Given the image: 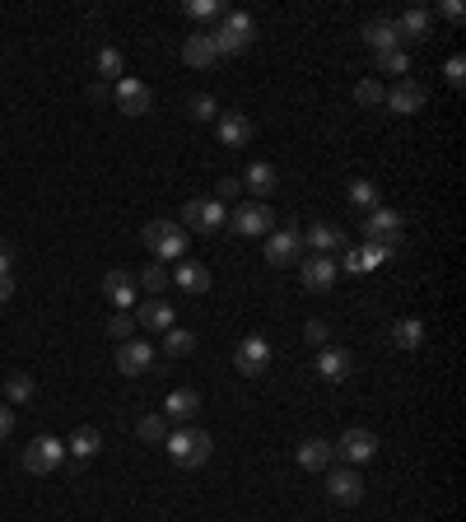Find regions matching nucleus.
Listing matches in <instances>:
<instances>
[{"instance_id":"30","label":"nucleus","mask_w":466,"mask_h":522,"mask_svg":"<svg viewBox=\"0 0 466 522\" xmlns=\"http://www.w3.org/2000/svg\"><path fill=\"white\" fill-rule=\"evenodd\" d=\"M373 61H378V70H382V75H397V79H406V75H410V56H406V47H387V52H378Z\"/></svg>"},{"instance_id":"48","label":"nucleus","mask_w":466,"mask_h":522,"mask_svg":"<svg viewBox=\"0 0 466 522\" xmlns=\"http://www.w3.org/2000/svg\"><path fill=\"white\" fill-rule=\"evenodd\" d=\"M15 294V275H0V303H5Z\"/></svg>"},{"instance_id":"18","label":"nucleus","mask_w":466,"mask_h":522,"mask_svg":"<svg viewBox=\"0 0 466 522\" xmlns=\"http://www.w3.org/2000/svg\"><path fill=\"white\" fill-rule=\"evenodd\" d=\"M397 24V43H424V37L434 33V15L424 10V5H415V10H406L401 19H392Z\"/></svg>"},{"instance_id":"35","label":"nucleus","mask_w":466,"mask_h":522,"mask_svg":"<svg viewBox=\"0 0 466 522\" xmlns=\"http://www.w3.org/2000/svg\"><path fill=\"white\" fill-rule=\"evenodd\" d=\"M392 341H397L401 350H415V345L424 341V322H420V317H401L397 332H392Z\"/></svg>"},{"instance_id":"45","label":"nucleus","mask_w":466,"mask_h":522,"mask_svg":"<svg viewBox=\"0 0 466 522\" xmlns=\"http://www.w3.org/2000/svg\"><path fill=\"white\" fill-rule=\"evenodd\" d=\"M461 79H466V61L452 56V61H448V85H461Z\"/></svg>"},{"instance_id":"36","label":"nucleus","mask_w":466,"mask_h":522,"mask_svg":"<svg viewBox=\"0 0 466 522\" xmlns=\"http://www.w3.org/2000/svg\"><path fill=\"white\" fill-rule=\"evenodd\" d=\"M191 350H197V336H191L187 327H168L164 332V354L177 359V354H191Z\"/></svg>"},{"instance_id":"41","label":"nucleus","mask_w":466,"mask_h":522,"mask_svg":"<svg viewBox=\"0 0 466 522\" xmlns=\"http://www.w3.org/2000/svg\"><path fill=\"white\" fill-rule=\"evenodd\" d=\"M187 15L191 19H224V0H191Z\"/></svg>"},{"instance_id":"28","label":"nucleus","mask_w":466,"mask_h":522,"mask_svg":"<svg viewBox=\"0 0 466 522\" xmlns=\"http://www.w3.org/2000/svg\"><path fill=\"white\" fill-rule=\"evenodd\" d=\"M243 187H252V196H270V191L280 187V169L276 164H248Z\"/></svg>"},{"instance_id":"23","label":"nucleus","mask_w":466,"mask_h":522,"mask_svg":"<svg viewBox=\"0 0 466 522\" xmlns=\"http://www.w3.org/2000/svg\"><path fill=\"white\" fill-rule=\"evenodd\" d=\"M136 327H145V332H168V327H177V322H173V303H168V299H149V303H140Z\"/></svg>"},{"instance_id":"12","label":"nucleus","mask_w":466,"mask_h":522,"mask_svg":"<svg viewBox=\"0 0 466 522\" xmlns=\"http://www.w3.org/2000/svg\"><path fill=\"white\" fill-rule=\"evenodd\" d=\"M424 98H430V89H424L420 79H410V75H406V79H397V85L387 89V98H382V103L392 107V112H401V117H410V112H420V107H424Z\"/></svg>"},{"instance_id":"14","label":"nucleus","mask_w":466,"mask_h":522,"mask_svg":"<svg viewBox=\"0 0 466 522\" xmlns=\"http://www.w3.org/2000/svg\"><path fill=\"white\" fill-rule=\"evenodd\" d=\"M149 103H154V94H149V85H140L136 75L116 79V107H122L127 117H145V112H149Z\"/></svg>"},{"instance_id":"9","label":"nucleus","mask_w":466,"mask_h":522,"mask_svg":"<svg viewBox=\"0 0 466 522\" xmlns=\"http://www.w3.org/2000/svg\"><path fill=\"white\" fill-rule=\"evenodd\" d=\"M266 261H270V266L303 261V233H299V229H276V233L266 238Z\"/></svg>"},{"instance_id":"21","label":"nucleus","mask_w":466,"mask_h":522,"mask_svg":"<svg viewBox=\"0 0 466 522\" xmlns=\"http://www.w3.org/2000/svg\"><path fill=\"white\" fill-rule=\"evenodd\" d=\"M197 411H201V396L191 392V387H173L164 396V420H173V425H187Z\"/></svg>"},{"instance_id":"7","label":"nucleus","mask_w":466,"mask_h":522,"mask_svg":"<svg viewBox=\"0 0 466 522\" xmlns=\"http://www.w3.org/2000/svg\"><path fill=\"white\" fill-rule=\"evenodd\" d=\"M331 448H336V453H340L350 466H364V462L378 453V434L355 425V429H345V434H340V444H331Z\"/></svg>"},{"instance_id":"20","label":"nucleus","mask_w":466,"mask_h":522,"mask_svg":"<svg viewBox=\"0 0 466 522\" xmlns=\"http://www.w3.org/2000/svg\"><path fill=\"white\" fill-rule=\"evenodd\" d=\"M303 243L313 248L318 257H336V252H345V248H350V243H345V233H340V229H331V224H308Z\"/></svg>"},{"instance_id":"31","label":"nucleus","mask_w":466,"mask_h":522,"mask_svg":"<svg viewBox=\"0 0 466 522\" xmlns=\"http://www.w3.org/2000/svg\"><path fill=\"white\" fill-rule=\"evenodd\" d=\"M94 66H98L103 79H127V61H122V52H116V47H98Z\"/></svg>"},{"instance_id":"44","label":"nucleus","mask_w":466,"mask_h":522,"mask_svg":"<svg viewBox=\"0 0 466 522\" xmlns=\"http://www.w3.org/2000/svg\"><path fill=\"white\" fill-rule=\"evenodd\" d=\"M10 434H15V406L0 401V438H10Z\"/></svg>"},{"instance_id":"24","label":"nucleus","mask_w":466,"mask_h":522,"mask_svg":"<svg viewBox=\"0 0 466 522\" xmlns=\"http://www.w3.org/2000/svg\"><path fill=\"white\" fill-rule=\"evenodd\" d=\"M182 61H187L191 70L215 66V43H210V33H187V37H182Z\"/></svg>"},{"instance_id":"13","label":"nucleus","mask_w":466,"mask_h":522,"mask_svg":"<svg viewBox=\"0 0 466 522\" xmlns=\"http://www.w3.org/2000/svg\"><path fill=\"white\" fill-rule=\"evenodd\" d=\"M270 224H276V215H270L266 206H238L233 210V220H228V229L233 233H243V238H261V233H270Z\"/></svg>"},{"instance_id":"39","label":"nucleus","mask_w":466,"mask_h":522,"mask_svg":"<svg viewBox=\"0 0 466 522\" xmlns=\"http://www.w3.org/2000/svg\"><path fill=\"white\" fill-rule=\"evenodd\" d=\"M382 98H387V89L378 85V79H360V85H355V103H364V107H382Z\"/></svg>"},{"instance_id":"8","label":"nucleus","mask_w":466,"mask_h":522,"mask_svg":"<svg viewBox=\"0 0 466 522\" xmlns=\"http://www.w3.org/2000/svg\"><path fill=\"white\" fill-rule=\"evenodd\" d=\"M182 224H187V229H197V233H215L219 224H228V215H224V206H219V200L201 196V200H187Z\"/></svg>"},{"instance_id":"17","label":"nucleus","mask_w":466,"mask_h":522,"mask_svg":"<svg viewBox=\"0 0 466 522\" xmlns=\"http://www.w3.org/2000/svg\"><path fill=\"white\" fill-rule=\"evenodd\" d=\"M318 374H322L327 383H345L350 374H355V354L340 350V345H322V350H318Z\"/></svg>"},{"instance_id":"34","label":"nucleus","mask_w":466,"mask_h":522,"mask_svg":"<svg viewBox=\"0 0 466 522\" xmlns=\"http://www.w3.org/2000/svg\"><path fill=\"white\" fill-rule=\"evenodd\" d=\"M140 285H145L149 294H164V290L173 285V275H168V266H164V261H149V266L140 271Z\"/></svg>"},{"instance_id":"29","label":"nucleus","mask_w":466,"mask_h":522,"mask_svg":"<svg viewBox=\"0 0 466 522\" xmlns=\"http://www.w3.org/2000/svg\"><path fill=\"white\" fill-rule=\"evenodd\" d=\"M98 448H103V434H98L94 425H85V429H75V434H70V444H66V453H70L75 462H89V457H94Z\"/></svg>"},{"instance_id":"33","label":"nucleus","mask_w":466,"mask_h":522,"mask_svg":"<svg viewBox=\"0 0 466 522\" xmlns=\"http://www.w3.org/2000/svg\"><path fill=\"white\" fill-rule=\"evenodd\" d=\"M136 434H140V444L164 448V438H168V420H164V415H145V420L136 425Z\"/></svg>"},{"instance_id":"47","label":"nucleus","mask_w":466,"mask_h":522,"mask_svg":"<svg viewBox=\"0 0 466 522\" xmlns=\"http://www.w3.org/2000/svg\"><path fill=\"white\" fill-rule=\"evenodd\" d=\"M439 15H443V19H461V5H457V0H443Z\"/></svg>"},{"instance_id":"32","label":"nucleus","mask_w":466,"mask_h":522,"mask_svg":"<svg viewBox=\"0 0 466 522\" xmlns=\"http://www.w3.org/2000/svg\"><path fill=\"white\" fill-rule=\"evenodd\" d=\"M33 392H37V383H33L28 374H10V378H5V406H19V401H33Z\"/></svg>"},{"instance_id":"22","label":"nucleus","mask_w":466,"mask_h":522,"mask_svg":"<svg viewBox=\"0 0 466 522\" xmlns=\"http://www.w3.org/2000/svg\"><path fill=\"white\" fill-rule=\"evenodd\" d=\"M219 140H224V149L252 145V122H248L243 112H219Z\"/></svg>"},{"instance_id":"2","label":"nucleus","mask_w":466,"mask_h":522,"mask_svg":"<svg viewBox=\"0 0 466 522\" xmlns=\"http://www.w3.org/2000/svg\"><path fill=\"white\" fill-rule=\"evenodd\" d=\"M164 448H168V457L177 466H206L210 453H215V438L206 429H177V434L164 438Z\"/></svg>"},{"instance_id":"40","label":"nucleus","mask_w":466,"mask_h":522,"mask_svg":"<svg viewBox=\"0 0 466 522\" xmlns=\"http://www.w3.org/2000/svg\"><path fill=\"white\" fill-rule=\"evenodd\" d=\"M136 332H140V327H136V317H131V312H112V317H107V336H116V341H131Z\"/></svg>"},{"instance_id":"6","label":"nucleus","mask_w":466,"mask_h":522,"mask_svg":"<svg viewBox=\"0 0 466 522\" xmlns=\"http://www.w3.org/2000/svg\"><path fill=\"white\" fill-rule=\"evenodd\" d=\"M364 243H378V248H401V215L397 210H387V206H378V210H369V220H364Z\"/></svg>"},{"instance_id":"1","label":"nucleus","mask_w":466,"mask_h":522,"mask_svg":"<svg viewBox=\"0 0 466 522\" xmlns=\"http://www.w3.org/2000/svg\"><path fill=\"white\" fill-rule=\"evenodd\" d=\"M252 37H257L252 15H243V10H224V24L210 33V43H215V56H238V52L252 47Z\"/></svg>"},{"instance_id":"25","label":"nucleus","mask_w":466,"mask_h":522,"mask_svg":"<svg viewBox=\"0 0 466 522\" xmlns=\"http://www.w3.org/2000/svg\"><path fill=\"white\" fill-rule=\"evenodd\" d=\"M294 457H299V466H303V471H327V466H331V457H336V448L327 444V438H303Z\"/></svg>"},{"instance_id":"15","label":"nucleus","mask_w":466,"mask_h":522,"mask_svg":"<svg viewBox=\"0 0 466 522\" xmlns=\"http://www.w3.org/2000/svg\"><path fill=\"white\" fill-rule=\"evenodd\" d=\"M299 275H303V285L308 290H331L336 285V275H340V266H336V257H303L299 261Z\"/></svg>"},{"instance_id":"3","label":"nucleus","mask_w":466,"mask_h":522,"mask_svg":"<svg viewBox=\"0 0 466 522\" xmlns=\"http://www.w3.org/2000/svg\"><path fill=\"white\" fill-rule=\"evenodd\" d=\"M140 243L159 257V261H177V257L187 252V229L173 224V220H149V224L140 229Z\"/></svg>"},{"instance_id":"43","label":"nucleus","mask_w":466,"mask_h":522,"mask_svg":"<svg viewBox=\"0 0 466 522\" xmlns=\"http://www.w3.org/2000/svg\"><path fill=\"white\" fill-rule=\"evenodd\" d=\"M238 196H243V182H238V178H219L210 200H219V206H224V200H238Z\"/></svg>"},{"instance_id":"19","label":"nucleus","mask_w":466,"mask_h":522,"mask_svg":"<svg viewBox=\"0 0 466 522\" xmlns=\"http://www.w3.org/2000/svg\"><path fill=\"white\" fill-rule=\"evenodd\" d=\"M103 299H107L116 312H131V303H136V280H131L127 271H107V275H103Z\"/></svg>"},{"instance_id":"37","label":"nucleus","mask_w":466,"mask_h":522,"mask_svg":"<svg viewBox=\"0 0 466 522\" xmlns=\"http://www.w3.org/2000/svg\"><path fill=\"white\" fill-rule=\"evenodd\" d=\"M350 206H360V210H378V187L373 182H350Z\"/></svg>"},{"instance_id":"42","label":"nucleus","mask_w":466,"mask_h":522,"mask_svg":"<svg viewBox=\"0 0 466 522\" xmlns=\"http://www.w3.org/2000/svg\"><path fill=\"white\" fill-rule=\"evenodd\" d=\"M327 336H331V327L322 322V317H313V322L303 327V341H308V345H318V350H322V345H331Z\"/></svg>"},{"instance_id":"27","label":"nucleus","mask_w":466,"mask_h":522,"mask_svg":"<svg viewBox=\"0 0 466 522\" xmlns=\"http://www.w3.org/2000/svg\"><path fill=\"white\" fill-rule=\"evenodd\" d=\"M360 37H364V47H369L373 56L387 52V47H401V43H397V24H392V19H373V24H364Z\"/></svg>"},{"instance_id":"5","label":"nucleus","mask_w":466,"mask_h":522,"mask_svg":"<svg viewBox=\"0 0 466 522\" xmlns=\"http://www.w3.org/2000/svg\"><path fill=\"white\" fill-rule=\"evenodd\" d=\"M270 341L266 336H243L238 345H233V369H238L243 378H261L270 369Z\"/></svg>"},{"instance_id":"11","label":"nucleus","mask_w":466,"mask_h":522,"mask_svg":"<svg viewBox=\"0 0 466 522\" xmlns=\"http://www.w3.org/2000/svg\"><path fill=\"white\" fill-rule=\"evenodd\" d=\"M327 495H331L336 504H360V499H364V476H360L355 466L327 471Z\"/></svg>"},{"instance_id":"10","label":"nucleus","mask_w":466,"mask_h":522,"mask_svg":"<svg viewBox=\"0 0 466 522\" xmlns=\"http://www.w3.org/2000/svg\"><path fill=\"white\" fill-rule=\"evenodd\" d=\"M116 369H122L127 378L149 374V369H154V345H149V341H140V336L122 341V345H116Z\"/></svg>"},{"instance_id":"46","label":"nucleus","mask_w":466,"mask_h":522,"mask_svg":"<svg viewBox=\"0 0 466 522\" xmlns=\"http://www.w3.org/2000/svg\"><path fill=\"white\" fill-rule=\"evenodd\" d=\"M10 271H15V252L0 243V275H10Z\"/></svg>"},{"instance_id":"4","label":"nucleus","mask_w":466,"mask_h":522,"mask_svg":"<svg viewBox=\"0 0 466 522\" xmlns=\"http://www.w3.org/2000/svg\"><path fill=\"white\" fill-rule=\"evenodd\" d=\"M61 462H66V444L52 438V434H37L24 448V471H33V476H52Z\"/></svg>"},{"instance_id":"26","label":"nucleus","mask_w":466,"mask_h":522,"mask_svg":"<svg viewBox=\"0 0 466 522\" xmlns=\"http://www.w3.org/2000/svg\"><path fill=\"white\" fill-rule=\"evenodd\" d=\"M173 280H177L182 294H206V290H210V271H206L201 261H177Z\"/></svg>"},{"instance_id":"16","label":"nucleus","mask_w":466,"mask_h":522,"mask_svg":"<svg viewBox=\"0 0 466 522\" xmlns=\"http://www.w3.org/2000/svg\"><path fill=\"white\" fill-rule=\"evenodd\" d=\"M387 257H392V248L360 243V248H345V261H336V266H340V271H350V275H364V271H378Z\"/></svg>"},{"instance_id":"38","label":"nucleus","mask_w":466,"mask_h":522,"mask_svg":"<svg viewBox=\"0 0 466 522\" xmlns=\"http://www.w3.org/2000/svg\"><path fill=\"white\" fill-rule=\"evenodd\" d=\"M187 107H191V117H197V122H219V103H215V94H197Z\"/></svg>"}]
</instances>
